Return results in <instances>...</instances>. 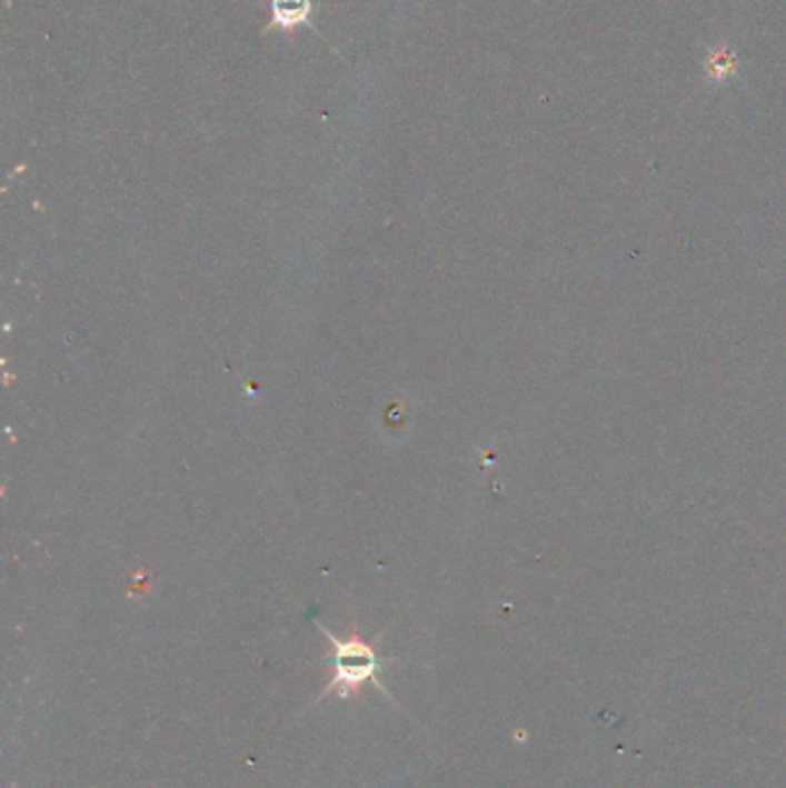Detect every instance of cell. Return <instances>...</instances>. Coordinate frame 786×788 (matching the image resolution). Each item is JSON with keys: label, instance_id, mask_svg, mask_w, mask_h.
Instances as JSON below:
<instances>
[{"label": "cell", "instance_id": "1", "mask_svg": "<svg viewBox=\"0 0 786 788\" xmlns=\"http://www.w3.org/2000/svg\"><path fill=\"white\" fill-rule=\"evenodd\" d=\"M321 632L326 635V639L330 641V661L328 665L332 667V678L326 685V689L317 697V704L324 701L326 697L335 695L341 701L354 699L360 687L371 682L379 687L384 695L392 697L388 687L379 680V669L381 661L376 657V650L371 644H367L358 632H354L349 639H337L332 632H328L326 627H321Z\"/></svg>", "mask_w": 786, "mask_h": 788}, {"label": "cell", "instance_id": "2", "mask_svg": "<svg viewBox=\"0 0 786 788\" xmlns=\"http://www.w3.org/2000/svg\"><path fill=\"white\" fill-rule=\"evenodd\" d=\"M311 0H272V28L289 30L309 21Z\"/></svg>", "mask_w": 786, "mask_h": 788}]
</instances>
